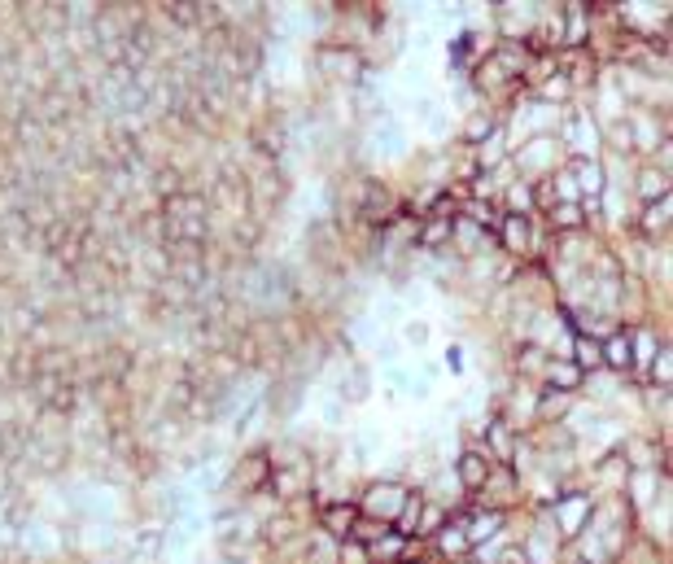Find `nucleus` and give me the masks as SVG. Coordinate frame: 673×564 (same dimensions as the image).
Listing matches in <instances>:
<instances>
[{
  "mask_svg": "<svg viewBox=\"0 0 673 564\" xmlns=\"http://www.w3.org/2000/svg\"><path fill=\"white\" fill-rule=\"evenodd\" d=\"M625 354H630V350H625V341H617V346H612V363H617V368H621V363H630Z\"/></svg>",
  "mask_w": 673,
  "mask_h": 564,
  "instance_id": "obj_1",
  "label": "nucleus"
}]
</instances>
